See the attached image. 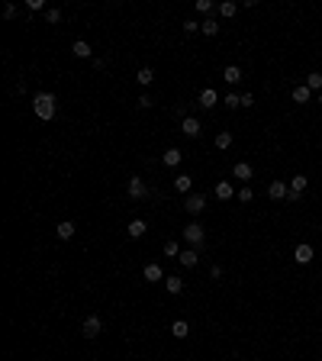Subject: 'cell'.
<instances>
[{
  "label": "cell",
  "instance_id": "9a60e30c",
  "mask_svg": "<svg viewBox=\"0 0 322 361\" xmlns=\"http://www.w3.org/2000/svg\"><path fill=\"white\" fill-rule=\"evenodd\" d=\"M181 158H184V152H181V148H168V152L161 155V162L168 165V168H177V165H181Z\"/></svg>",
  "mask_w": 322,
  "mask_h": 361
},
{
  "label": "cell",
  "instance_id": "44dd1931",
  "mask_svg": "<svg viewBox=\"0 0 322 361\" xmlns=\"http://www.w3.org/2000/svg\"><path fill=\"white\" fill-rule=\"evenodd\" d=\"M164 290L177 297V293L184 290V281H181V277H174V274H171V277H164Z\"/></svg>",
  "mask_w": 322,
  "mask_h": 361
},
{
  "label": "cell",
  "instance_id": "1f68e13d",
  "mask_svg": "<svg viewBox=\"0 0 322 361\" xmlns=\"http://www.w3.org/2000/svg\"><path fill=\"white\" fill-rule=\"evenodd\" d=\"M46 20H48V23H62V10H46Z\"/></svg>",
  "mask_w": 322,
  "mask_h": 361
},
{
  "label": "cell",
  "instance_id": "5b68a950",
  "mask_svg": "<svg viewBox=\"0 0 322 361\" xmlns=\"http://www.w3.org/2000/svg\"><path fill=\"white\" fill-rule=\"evenodd\" d=\"M126 191H129V197H132V200H145V197H148V184L142 181V177H129Z\"/></svg>",
  "mask_w": 322,
  "mask_h": 361
},
{
  "label": "cell",
  "instance_id": "6da1fadb",
  "mask_svg": "<svg viewBox=\"0 0 322 361\" xmlns=\"http://www.w3.org/2000/svg\"><path fill=\"white\" fill-rule=\"evenodd\" d=\"M55 110H58V97L55 94H36L32 97V113L39 116V120H55Z\"/></svg>",
  "mask_w": 322,
  "mask_h": 361
},
{
  "label": "cell",
  "instance_id": "277c9868",
  "mask_svg": "<svg viewBox=\"0 0 322 361\" xmlns=\"http://www.w3.org/2000/svg\"><path fill=\"white\" fill-rule=\"evenodd\" d=\"M184 210L190 216H200L203 210H207V197L203 193H187V200H184Z\"/></svg>",
  "mask_w": 322,
  "mask_h": 361
},
{
  "label": "cell",
  "instance_id": "8992f818",
  "mask_svg": "<svg viewBox=\"0 0 322 361\" xmlns=\"http://www.w3.org/2000/svg\"><path fill=\"white\" fill-rule=\"evenodd\" d=\"M268 197L274 200V203L287 200V197H290V184H287V181H271V187H268Z\"/></svg>",
  "mask_w": 322,
  "mask_h": 361
},
{
  "label": "cell",
  "instance_id": "9c48e42d",
  "mask_svg": "<svg viewBox=\"0 0 322 361\" xmlns=\"http://www.w3.org/2000/svg\"><path fill=\"white\" fill-rule=\"evenodd\" d=\"M142 277H145L148 284H158V281H164V271H161V265H145V268H142Z\"/></svg>",
  "mask_w": 322,
  "mask_h": 361
},
{
  "label": "cell",
  "instance_id": "4fadbf2b",
  "mask_svg": "<svg viewBox=\"0 0 322 361\" xmlns=\"http://www.w3.org/2000/svg\"><path fill=\"white\" fill-rule=\"evenodd\" d=\"M252 174H254V171H252L248 162H238L235 168H232V177H235V181H252Z\"/></svg>",
  "mask_w": 322,
  "mask_h": 361
},
{
  "label": "cell",
  "instance_id": "d590c367",
  "mask_svg": "<svg viewBox=\"0 0 322 361\" xmlns=\"http://www.w3.org/2000/svg\"><path fill=\"white\" fill-rule=\"evenodd\" d=\"M26 7H29L32 13H39V10H46V3H42V0H26Z\"/></svg>",
  "mask_w": 322,
  "mask_h": 361
},
{
  "label": "cell",
  "instance_id": "603a6c76",
  "mask_svg": "<svg viewBox=\"0 0 322 361\" xmlns=\"http://www.w3.org/2000/svg\"><path fill=\"white\" fill-rule=\"evenodd\" d=\"M223 77H226V84H238V81H242V68H238V65H229V68L223 71Z\"/></svg>",
  "mask_w": 322,
  "mask_h": 361
},
{
  "label": "cell",
  "instance_id": "d4e9b609",
  "mask_svg": "<svg viewBox=\"0 0 322 361\" xmlns=\"http://www.w3.org/2000/svg\"><path fill=\"white\" fill-rule=\"evenodd\" d=\"M306 184H309V181H306L303 174H293V177H290V193H297V197H299V193L306 191Z\"/></svg>",
  "mask_w": 322,
  "mask_h": 361
},
{
  "label": "cell",
  "instance_id": "f1b7e54d",
  "mask_svg": "<svg viewBox=\"0 0 322 361\" xmlns=\"http://www.w3.org/2000/svg\"><path fill=\"white\" fill-rule=\"evenodd\" d=\"M306 87L322 94V74H319V71H309V74H306Z\"/></svg>",
  "mask_w": 322,
  "mask_h": 361
},
{
  "label": "cell",
  "instance_id": "4316f807",
  "mask_svg": "<svg viewBox=\"0 0 322 361\" xmlns=\"http://www.w3.org/2000/svg\"><path fill=\"white\" fill-rule=\"evenodd\" d=\"M136 81H138L142 87H148V84L155 81V71H152V68H138V71H136Z\"/></svg>",
  "mask_w": 322,
  "mask_h": 361
},
{
  "label": "cell",
  "instance_id": "ab89813d",
  "mask_svg": "<svg viewBox=\"0 0 322 361\" xmlns=\"http://www.w3.org/2000/svg\"><path fill=\"white\" fill-rule=\"evenodd\" d=\"M319 145H322V142H319Z\"/></svg>",
  "mask_w": 322,
  "mask_h": 361
},
{
  "label": "cell",
  "instance_id": "484cf974",
  "mask_svg": "<svg viewBox=\"0 0 322 361\" xmlns=\"http://www.w3.org/2000/svg\"><path fill=\"white\" fill-rule=\"evenodd\" d=\"M181 252H184V248H181L177 239H168V242H164V255H168V258H181Z\"/></svg>",
  "mask_w": 322,
  "mask_h": 361
},
{
  "label": "cell",
  "instance_id": "ac0fdd59",
  "mask_svg": "<svg viewBox=\"0 0 322 361\" xmlns=\"http://www.w3.org/2000/svg\"><path fill=\"white\" fill-rule=\"evenodd\" d=\"M216 197H219V200H223V203H226V200L238 197V193L232 191V184H229V181H219V184H216Z\"/></svg>",
  "mask_w": 322,
  "mask_h": 361
},
{
  "label": "cell",
  "instance_id": "30bf717a",
  "mask_svg": "<svg viewBox=\"0 0 322 361\" xmlns=\"http://www.w3.org/2000/svg\"><path fill=\"white\" fill-rule=\"evenodd\" d=\"M145 232H148V223H145V219H132V223L126 226V236H129V239H142Z\"/></svg>",
  "mask_w": 322,
  "mask_h": 361
},
{
  "label": "cell",
  "instance_id": "7402d4cb",
  "mask_svg": "<svg viewBox=\"0 0 322 361\" xmlns=\"http://www.w3.org/2000/svg\"><path fill=\"white\" fill-rule=\"evenodd\" d=\"M200 32H203V36H216V32H219V20H213V16H207V20L200 23Z\"/></svg>",
  "mask_w": 322,
  "mask_h": 361
},
{
  "label": "cell",
  "instance_id": "7a4b0ae2",
  "mask_svg": "<svg viewBox=\"0 0 322 361\" xmlns=\"http://www.w3.org/2000/svg\"><path fill=\"white\" fill-rule=\"evenodd\" d=\"M184 242L190 248H200V245H203V226H200V223H187L184 226Z\"/></svg>",
  "mask_w": 322,
  "mask_h": 361
},
{
  "label": "cell",
  "instance_id": "ffe728a7",
  "mask_svg": "<svg viewBox=\"0 0 322 361\" xmlns=\"http://www.w3.org/2000/svg\"><path fill=\"white\" fill-rule=\"evenodd\" d=\"M219 16H223V20H232V16L238 13V3H232V0H223V3H219Z\"/></svg>",
  "mask_w": 322,
  "mask_h": 361
},
{
  "label": "cell",
  "instance_id": "d6a6232c",
  "mask_svg": "<svg viewBox=\"0 0 322 361\" xmlns=\"http://www.w3.org/2000/svg\"><path fill=\"white\" fill-rule=\"evenodd\" d=\"M136 103H138V110H152V103H155V100L148 97V94H142V97H138Z\"/></svg>",
  "mask_w": 322,
  "mask_h": 361
},
{
  "label": "cell",
  "instance_id": "4dcf8cb0",
  "mask_svg": "<svg viewBox=\"0 0 322 361\" xmlns=\"http://www.w3.org/2000/svg\"><path fill=\"white\" fill-rule=\"evenodd\" d=\"M197 13L209 16V13H213V3H209V0H197Z\"/></svg>",
  "mask_w": 322,
  "mask_h": 361
},
{
  "label": "cell",
  "instance_id": "7c38bea8",
  "mask_svg": "<svg viewBox=\"0 0 322 361\" xmlns=\"http://www.w3.org/2000/svg\"><path fill=\"white\" fill-rule=\"evenodd\" d=\"M177 262L184 265V268H197V262H200V255H197V248H190L187 245L184 252H181V258H177Z\"/></svg>",
  "mask_w": 322,
  "mask_h": 361
},
{
  "label": "cell",
  "instance_id": "8fae6325",
  "mask_svg": "<svg viewBox=\"0 0 322 361\" xmlns=\"http://www.w3.org/2000/svg\"><path fill=\"white\" fill-rule=\"evenodd\" d=\"M216 103H219V94H216L213 87H207V91L200 94V107H203V110H213Z\"/></svg>",
  "mask_w": 322,
  "mask_h": 361
},
{
  "label": "cell",
  "instance_id": "8d00e7d4",
  "mask_svg": "<svg viewBox=\"0 0 322 361\" xmlns=\"http://www.w3.org/2000/svg\"><path fill=\"white\" fill-rule=\"evenodd\" d=\"M13 16H16V7H13V3H7V7H3V20H13Z\"/></svg>",
  "mask_w": 322,
  "mask_h": 361
},
{
  "label": "cell",
  "instance_id": "2e32d148",
  "mask_svg": "<svg viewBox=\"0 0 322 361\" xmlns=\"http://www.w3.org/2000/svg\"><path fill=\"white\" fill-rule=\"evenodd\" d=\"M290 97H293V103H309L313 91H309L306 84H297V87H293V94H290Z\"/></svg>",
  "mask_w": 322,
  "mask_h": 361
},
{
  "label": "cell",
  "instance_id": "f546056e",
  "mask_svg": "<svg viewBox=\"0 0 322 361\" xmlns=\"http://www.w3.org/2000/svg\"><path fill=\"white\" fill-rule=\"evenodd\" d=\"M229 110H235V107H242V94H226V100H223Z\"/></svg>",
  "mask_w": 322,
  "mask_h": 361
},
{
  "label": "cell",
  "instance_id": "e0dca14e",
  "mask_svg": "<svg viewBox=\"0 0 322 361\" xmlns=\"http://www.w3.org/2000/svg\"><path fill=\"white\" fill-rule=\"evenodd\" d=\"M171 336H174V338H187V336H190L187 319H174V323H171Z\"/></svg>",
  "mask_w": 322,
  "mask_h": 361
},
{
  "label": "cell",
  "instance_id": "5bb4252c",
  "mask_svg": "<svg viewBox=\"0 0 322 361\" xmlns=\"http://www.w3.org/2000/svg\"><path fill=\"white\" fill-rule=\"evenodd\" d=\"M55 236L62 239V242H71V239H74V223H71V219H65V223H58V229H55Z\"/></svg>",
  "mask_w": 322,
  "mask_h": 361
},
{
  "label": "cell",
  "instance_id": "cb8c5ba5",
  "mask_svg": "<svg viewBox=\"0 0 322 361\" xmlns=\"http://www.w3.org/2000/svg\"><path fill=\"white\" fill-rule=\"evenodd\" d=\"M174 187H177L181 193H190V187H193V177H190V174H177V177H174Z\"/></svg>",
  "mask_w": 322,
  "mask_h": 361
},
{
  "label": "cell",
  "instance_id": "836d02e7",
  "mask_svg": "<svg viewBox=\"0 0 322 361\" xmlns=\"http://www.w3.org/2000/svg\"><path fill=\"white\" fill-rule=\"evenodd\" d=\"M181 26H184V32H190V36H193V32H200V23H197V20H184Z\"/></svg>",
  "mask_w": 322,
  "mask_h": 361
},
{
  "label": "cell",
  "instance_id": "e575fe53",
  "mask_svg": "<svg viewBox=\"0 0 322 361\" xmlns=\"http://www.w3.org/2000/svg\"><path fill=\"white\" fill-rule=\"evenodd\" d=\"M252 197H254V193H252V184H245L242 191H238V200H242V203H248Z\"/></svg>",
  "mask_w": 322,
  "mask_h": 361
},
{
  "label": "cell",
  "instance_id": "52a82bcc",
  "mask_svg": "<svg viewBox=\"0 0 322 361\" xmlns=\"http://www.w3.org/2000/svg\"><path fill=\"white\" fill-rule=\"evenodd\" d=\"M181 132H184L187 139H200L203 126H200V120H197V116H184V120H181Z\"/></svg>",
  "mask_w": 322,
  "mask_h": 361
},
{
  "label": "cell",
  "instance_id": "74e56055",
  "mask_svg": "<svg viewBox=\"0 0 322 361\" xmlns=\"http://www.w3.org/2000/svg\"><path fill=\"white\" fill-rule=\"evenodd\" d=\"M209 277H216V281H219V277H223V268H219V265H213V268H209Z\"/></svg>",
  "mask_w": 322,
  "mask_h": 361
},
{
  "label": "cell",
  "instance_id": "d6986e66",
  "mask_svg": "<svg viewBox=\"0 0 322 361\" xmlns=\"http://www.w3.org/2000/svg\"><path fill=\"white\" fill-rule=\"evenodd\" d=\"M71 52H74L77 58H91V62H93V52H91V46H87L84 39H77L74 46H71Z\"/></svg>",
  "mask_w": 322,
  "mask_h": 361
},
{
  "label": "cell",
  "instance_id": "3957f363",
  "mask_svg": "<svg viewBox=\"0 0 322 361\" xmlns=\"http://www.w3.org/2000/svg\"><path fill=\"white\" fill-rule=\"evenodd\" d=\"M100 332H103V319H100L97 313H93V316H87V319H84V326H81V336H84V338H97Z\"/></svg>",
  "mask_w": 322,
  "mask_h": 361
},
{
  "label": "cell",
  "instance_id": "ba28073f",
  "mask_svg": "<svg viewBox=\"0 0 322 361\" xmlns=\"http://www.w3.org/2000/svg\"><path fill=\"white\" fill-rule=\"evenodd\" d=\"M293 262H297V265H309V262H313V245H309V242H299V245L293 248Z\"/></svg>",
  "mask_w": 322,
  "mask_h": 361
},
{
  "label": "cell",
  "instance_id": "f35d334b",
  "mask_svg": "<svg viewBox=\"0 0 322 361\" xmlns=\"http://www.w3.org/2000/svg\"><path fill=\"white\" fill-rule=\"evenodd\" d=\"M319 103H322V94H319Z\"/></svg>",
  "mask_w": 322,
  "mask_h": 361
},
{
  "label": "cell",
  "instance_id": "83f0119b",
  "mask_svg": "<svg viewBox=\"0 0 322 361\" xmlns=\"http://www.w3.org/2000/svg\"><path fill=\"white\" fill-rule=\"evenodd\" d=\"M216 148H232V132L229 129H223V132H216Z\"/></svg>",
  "mask_w": 322,
  "mask_h": 361
}]
</instances>
